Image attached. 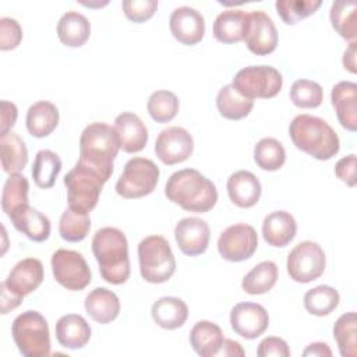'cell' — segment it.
Masks as SVG:
<instances>
[{
  "mask_svg": "<svg viewBox=\"0 0 357 357\" xmlns=\"http://www.w3.org/2000/svg\"><path fill=\"white\" fill-rule=\"evenodd\" d=\"M331 102L335 107L340 126L349 131L357 128V84L351 81L337 82L331 92Z\"/></svg>",
  "mask_w": 357,
  "mask_h": 357,
  "instance_id": "20",
  "label": "cell"
},
{
  "mask_svg": "<svg viewBox=\"0 0 357 357\" xmlns=\"http://www.w3.org/2000/svg\"><path fill=\"white\" fill-rule=\"evenodd\" d=\"M52 271L56 282L73 291L85 289L92 279L85 258L74 250H57L52 255Z\"/></svg>",
  "mask_w": 357,
  "mask_h": 357,
  "instance_id": "11",
  "label": "cell"
},
{
  "mask_svg": "<svg viewBox=\"0 0 357 357\" xmlns=\"http://www.w3.org/2000/svg\"><path fill=\"white\" fill-rule=\"evenodd\" d=\"M227 194L230 201L240 208L254 206L261 197V183L248 170H237L227 178Z\"/></svg>",
  "mask_w": 357,
  "mask_h": 357,
  "instance_id": "21",
  "label": "cell"
},
{
  "mask_svg": "<svg viewBox=\"0 0 357 357\" xmlns=\"http://www.w3.org/2000/svg\"><path fill=\"white\" fill-rule=\"evenodd\" d=\"M114 130L120 139V149L127 153L142 151L148 142V128L135 113H120L114 120Z\"/></svg>",
  "mask_w": 357,
  "mask_h": 357,
  "instance_id": "19",
  "label": "cell"
},
{
  "mask_svg": "<svg viewBox=\"0 0 357 357\" xmlns=\"http://www.w3.org/2000/svg\"><path fill=\"white\" fill-rule=\"evenodd\" d=\"M244 354H245V351H244V349L241 347L240 343H237L234 340H230V339H225L216 356H223V357L240 356V357H243Z\"/></svg>",
  "mask_w": 357,
  "mask_h": 357,
  "instance_id": "50",
  "label": "cell"
},
{
  "mask_svg": "<svg viewBox=\"0 0 357 357\" xmlns=\"http://www.w3.org/2000/svg\"><path fill=\"white\" fill-rule=\"evenodd\" d=\"M248 26V13L244 10H225L213 22V36L222 43H237L244 40Z\"/></svg>",
  "mask_w": 357,
  "mask_h": 357,
  "instance_id": "26",
  "label": "cell"
},
{
  "mask_svg": "<svg viewBox=\"0 0 357 357\" xmlns=\"http://www.w3.org/2000/svg\"><path fill=\"white\" fill-rule=\"evenodd\" d=\"M11 335L20 353L25 357L50 356L49 325L45 317L28 310L15 317L11 325Z\"/></svg>",
  "mask_w": 357,
  "mask_h": 357,
  "instance_id": "6",
  "label": "cell"
},
{
  "mask_svg": "<svg viewBox=\"0 0 357 357\" xmlns=\"http://www.w3.org/2000/svg\"><path fill=\"white\" fill-rule=\"evenodd\" d=\"M18 110L13 102L1 100V123H0V135L11 131L17 121Z\"/></svg>",
  "mask_w": 357,
  "mask_h": 357,
  "instance_id": "48",
  "label": "cell"
},
{
  "mask_svg": "<svg viewBox=\"0 0 357 357\" xmlns=\"http://www.w3.org/2000/svg\"><path fill=\"white\" fill-rule=\"evenodd\" d=\"M120 149V139L114 127L106 123H91L79 137L78 160L99 172L106 180L113 173V160Z\"/></svg>",
  "mask_w": 357,
  "mask_h": 357,
  "instance_id": "4",
  "label": "cell"
},
{
  "mask_svg": "<svg viewBox=\"0 0 357 357\" xmlns=\"http://www.w3.org/2000/svg\"><path fill=\"white\" fill-rule=\"evenodd\" d=\"M57 342L71 350L82 349L91 339V326L84 317L78 314H67L56 322Z\"/></svg>",
  "mask_w": 357,
  "mask_h": 357,
  "instance_id": "23",
  "label": "cell"
},
{
  "mask_svg": "<svg viewBox=\"0 0 357 357\" xmlns=\"http://www.w3.org/2000/svg\"><path fill=\"white\" fill-rule=\"evenodd\" d=\"M244 42L248 50L257 56H266L276 49L278 31L272 18L266 13H248V26Z\"/></svg>",
  "mask_w": 357,
  "mask_h": 357,
  "instance_id": "14",
  "label": "cell"
},
{
  "mask_svg": "<svg viewBox=\"0 0 357 357\" xmlns=\"http://www.w3.org/2000/svg\"><path fill=\"white\" fill-rule=\"evenodd\" d=\"M151 314L160 328L173 331L185 324L188 318V307L181 298L167 296L153 303Z\"/></svg>",
  "mask_w": 357,
  "mask_h": 357,
  "instance_id": "27",
  "label": "cell"
},
{
  "mask_svg": "<svg viewBox=\"0 0 357 357\" xmlns=\"http://www.w3.org/2000/svg\"><path fill=\"white\" fill-rule=\"evenodd\" d=\"M24 297H20L10 291L4 284H1V314H8L10 311L15 310L21 303Z\"/></svg>",
  "mask_w": 357,
  "mask_h": 357,
  "instance_id": "49",
  "label": "cell"
},
{
  "mask_svg": "<svg viewBox=\"0 0 357 357\" xmlns=\"http://www.w3.org/2000/svg\"><path fill=\"white\" fill-rule=\"evenodd\" d=\"M178 107L180 103L176 93L166 89L155 91L146 103L148 113L156 123H167L173 120L178 112Z\"/></svg>",
  "mask_w": 357,
  "mask_h": 357,
  "instance_id": "41",
  "label": "cell"
},
{
  "mask_svg": "<svg viewBox=\"0 0 357 357\" xmlns=\"http://www.w3.org/2000/svg\"><path fill=\"white\" fill-rule=\"evenodd\" d=\"M91 229V219L88 213L67 208L60 218L59 233L63 240L70 243L82 241Z\"/></svg>",
  "mask_w": 357,
  "mask_h": 357,
  "instance_id": "40",
  "label": "cell"
},
{
  "mask_svg": "<svg viewBox=\"0 0 357 357\" xmlns=\"http://www.w3.org/2000/svg\"><path fill=\"white\" fill-rule=\"evenodd\" d=\"M326 265V257L322 247L314 241H301L287 255V273L298 283H310L318 279Z\"/></svg>",
  "mask_w": 357,
  "mask_h": 357,
  "instance_id": "10",
  "label": "cell"
},
{
  "mask_svg": "<svg viewBox=\"0 0 357 357\" xmlns=\"http://www.w3.org/2000/svg\"><path fill=\"white\" fill-rule=\"evenodd\" d=\"M290 100L300 109H315L324 100L322 86L311 79H297L290 88Z\"/></svg>",
  "mask_w": 357,
  "mask_h": 357,
  "instance_id": "42",
  "label": "cell"
},
{
  "mask_svg": "<svg viewBox=\"0 0 357 357\" xmlns=\"http://www.w3.org/2000/svg\"><path fill=\"white\" fill-rule=\"evenodd\" d=\"M231 85L247 99H269L280 92L283 78L272 66H248L234 75Z\"/></svg>",
  "mask_w": 357,
  "mask_h": 357,
  "instance_id": "8",
  "label": "cell"
},
{
  "mask_svg": "<svg viewBox=\"0 0 357 357\" xmlns=\"http://www.w3.org/2000/svg\"><path fill=\"white\" fill-rule=\"evenodd\" d=\"M194 151V139L183 127L162 130L155 142V153L165 165H176L187 160Z\"/></svg>",
  "mask_w": 357,
  "mask_h": 357,
  "instance_id": "13",
  "label": "cell"
},
{
  "mask_svg": "<svg viewBox=\"0 0 357 357\" xmlns=\"http://www.w3.org/2000/svg\"><path fill=\"white\" fill-rule=\"evenodd\" d=\"M165 194L184 211L197 213L208 212L218 201L215 184L195 169L174 172L166 181Z\"/></svg>",
  "mask_w": 357,
  "mask_h": 357,
  "instance_id": "1",
  "label": "cell"
},
{
  "mask_svg": "<svg viewBox=\"0 0 357 357\" xmlns=\"http://www.w3.org/2000/svg\"><path fill=\"white\" fill-rule=\"evenodd\" d=\"M29 183L28 178L21 173H11L3 187L1 192V208L3 212L10 218L14 212L28 204Z\"/></svg>",
  "mask_w": 357,
  "mask_h": 357,
  "instance_id": "34",
  "label": "cell"
},
{
  "mask_svg": "<svg viewBox=\"0 0 357 357\" xmlns=\"http://www.w3.org/2000/svg\"><path fill=\"white\" fill-rule=\"evenodd\" d=\"M0 159L6 173H20L28 163V149L22 138L10 131L0 135Z\"/></svg>",
  "mask_w": 357,
  "mask_h": 357,
  "instance_id": "31",
  "label": "cell"
},
{
  "mask_svg": "<svg viewBox=\"0 0 357 357\" xmlns=\"http://www.w3.org/2000/svg\"><path fill=\"white\" fill-rule=\"evenodd\" d=\"M91 35L88 18L78 11H67L57 22V36L68 47L82 46Z\"/></svg>",
  "mask_w": 357,
  "mask_h": 357,
  "instance_id": "30",
  "label": "cell"
},
{
  "mask_svg": "<svg viewBox=\"0 0 357 357\" xmlns=\"http://www.w3.org/2000/svg\"><path fill=\"white\" fill-rule=\"evenodd\" d=\"M304 308L317 317H325L329 315L340 301V296L337 290H335L331 286L321 284L314 289H310L304 294Z\"/></svg>",
  "mask_w": 357,
  "mask_h": 357,
  "instance_id": "38",
  "label": "cell"
},
{
  "mask_svg": "<svg viewBox=\"0 0 357 357\" xmlns=\"http://www.w3.org/2000/svg\"><path fill=\"white\" fill-rule=\"evenodd\" d=\"M321 4V0H278L275 7L284 24L294 25L300 20L312 15Z\"/></svg>",
  "mask_w": 357,
  "mask_h": 357,
  "instance_id": "43",
  "label": "cell"
},
{
  "mask_svg": "<svg viewBox=\"0 0 357 357\" xmlns=\"http://www.w3.org/2000/svg\"><path fill=\"white\" fill-rule=\"evenodd\" d=\"M61 170L60 156L50 151L42 149L36 153L32 165V178L39 188H50L54 185V181Z\"/></svg>",
  "mask_w": 357,
  "mask_h": 357,
  "instance_id": "36",
  "label": "cell"
},
{
  "mask_svg": "<svg viewBox=\"0 0 357 357\" xmlns=\"http://www.w3.org/2000/svg\"><path fill=\"white\" fill-rule=\"evenodd\" d=\"M329 18L333 29L346 40L354 42L357 36V3L336 0L331 6Z\"/></svg>",
  "mask_w": 357,
  "mask_h": 357,
  "instance_id": "32",
  "label": "cell"
},
{
  "mask_svg": "<svg viewBox=\"0 0 357 357\" xmlns=\"http://www.w3.org/2000/svg\"><path fill=\"white\" fill-rule=\"evenodd\" d=\"M356 53H357V43L351 42L349 45V47L344 50V54H343V66H344V68H347L353 74L357 73Z\"/></svg>",
  "mask_w": 357,
  "mask_h": 357,
  "instance_id": "52",
  "label": "cell"
},
{
  "mask_svg": "<svg viewBox=\"0 0 357 357\" xmlns=\"http://www.w3.org/2000/svg\"><path fill=\"white\" fill-rule=\"evenodd\" d=\"M92 252L100 276L112 284H121L130 278L128 243L117 227H102L92 238Z\"/></svg>",
  "mask_w": 357,
  "mask_h": 357,
  "instance_id": "2",
  "label": "cell"
},
{
  "mask_svg": "<svg viewBox=\"0 0 357 357\" xmlns=\"http://www.w3.org/2000/svg\"><path fill=\"white\" fill-rule=\"evenodd\" d=\"M216 107L225 119L240 120L250 114L254 107V100L240 95L233 85H225L219 89L216 96Z\"/></svg>",
  "mask_w": 357,
  "mask_h": 357,
  "instance_id": "33",
  "label": "cell"
},
{
  "mask_svg": "<svg viewBox=\"0 0 357 357\" xmlns=\"http://www.w3.org/2000/svg\"><path fill=\"white\" fill-rule=\"evenodd\" d=\"M174 238L183 254L195 257L206 251L211 230L208 223L199 218H184L174 227Z\"/></svg>",
  "mask_w": 357,
  "mask_h": 357,
  "instance_id": "17",
  "label": "cell"
},
{
  "mask_svg": "<svg viewBox=\"0 0 357 357\" xmlns=\"http://www.w3.org/2000/svg\"><path fill=\"white\" fill-rule=\"evenodd\" d=\"M335 174L349 187L356 185V155L350 153L335 165Z\"/></svg>",
  "mask_w": 357,
  "mask_h": 357,
  "instance_id": "47",
  "label": "cell"
},
{
  "mask_svg": "<svg viewBox=\"0 0 357 357\" xmlns=\"http://www.w3.org/2000/svg\"><path fill=\"white\" fill-rule=\"evenodd\" d=\"M223 340L222 329L211 321H198L190 331V344L201 357H215Z\"/></svg>",
  "mask_w": 357,
  "mask_h": 357,
  "instance_id": "28",
  "label": "cell"
},
{
  "mask_svg": "<svg viewBox=\"0 0 357 357\" xmlns=\"http://www.w3.org/2000/svg\"><path fill=\"white\" fill-rule=\"evenodd\" d=\"M138 261L141 276L149 283H165L176 271L173 251L162 236H148L139 241Z\"/></svg>",
  "mask_w": 357,
  "mask_h": 357,
  "instance_id": "7",
  "label": "cell"
},
{
  "mask_svg": "<svg viewBox=\"0 0 357 357\" xmlns=\"http://www.w3.org/2000/svg\"><path fill=\"white\" fill-rule=\"evenodd\" d=\"M86 314L98 324H109L120 314V300L112 290L96 287L88 293L84 301Z\"/></svg>",
  "mask_w": 357,
  "mask_h": 357,
  "instance_id": "24",
  "label": "cell"
},
{
  "mask_svg": "<svg viewBox=\"0 0 357 357\" xmlns=\"http://www.w3.org/2000/svg\"><path fill=\"white\" fill-rule=\"evenodd\" d=\"M289 135L296 148L318 160H329L340 148L336 131L324 119L311 114L296 116L289 126Z\"/></svg>",
  "mask_w": 357,
  "mask_h": 357,
  "instance_id": "3",
  "label": "cell"
},
{
  "mask_svg": "<svg viewBox=\"0 0 357 357\" xmlns=\"http://www.w3.org/2000/svg\"><path fill=\"white\" fill-rule=\"evenodd\" d=\"M303 356L308 357V356H312V357H331L332 356V350L329 349V346L324 342H315V343H311L305 347V350L303 351Z\"/></svg>",
  "mask_w": 357,
  "mask_h": 357,
  "instance_id": "51",
  "label": "cell"
},
{
  "mask_svg": "<svg viewBox=\"0 0 357 357\" xmlns=\"http://www.w3.org/2000/svg\"><path fill=\"white\" fill-rule=\"evenodd\" d=\"M22 40V28L17 20L10 17L0 18V49L13 50Z\"/></svg>",
  "mask_w": 357,
  "mask_h": 357,
  "instance_id": "45",
  "label": "cell"
},
{
  "mask_svg": "<svg viewBox=\"0 0 357 357\" xmlns=\"http://www.w3.org/2000/svg\"><path fill=\"white\" fill-rule=\"evenodd\" d=\"M169 26L174 39L187 46L197 45L205 35L204 15L188 6H181L172 11Z\"/></svg>",
  "mask_w": 357,
  "mask_h": 357,
  "instance_id": "16",
  "label": "cell"
},
{
  "mask_svg": "<svg viewBox=\"0 0 357 357\" xmlns=\"http://www.w3.org/2000/svg\"><path fill=\"white\" fill-rule=\"evenodd\" d=\"M26 130L35 138H43L53 132L59 124V110L47 100H39L26 112Z\"/></svg>",
  "mask_w": 357,
  "mask_h": 357,
  "instance_id": "29",
  "label": "cell"
},
{
  "mask_svg": "<svg viewBox=\"0 0 357 357\" xmlns=\"http://www.w3.org/2000/svg\"><path fill=\"white\" fill-rule=\"evenodd\" d=\"M297 231V223L290 212L273 211L262 222L264 240L272 247H286Z\"/></svg>",
  "mask_w": 357,
  "mask_h": 357,
  "instance_id": "22",
  "label": "cell"
},
{
  "mask_svg": "<svg viewBox=\"0 0 357 357\" xmlns=\"http://www.w3.org/2000/svg\"><path fill=\"white\" fill-rule=\"evenodd\" d=\"M121 6L124 15L130 21L139 24L145 22L155 14L158 8V0H124Z\"/></svg>",
  "mask_w": 357,
  "mask_h": 357,
  "instance_id": "44",
  "label": "cell"
},
{
  "mask_svg": "<svg viewBox=\"0 0 357 357\" xmlns=\"http://www.w3.org/2000/svg\"><path fill=\"white\" fill-rule=\"evenodd\" d=\"M106 181L99 172L77 160L75 166L64 176L68 208L89 213L96 206Z\"/></svg>",
  "mask_w": 357,
  "mask_h": 357,
  "instance_id": "5",
  "label": "cell"
},
{
  "mask_svg": "<svg viewBox=\"0 0 357 357\" xmlns=\"http://www.w3.org/2000/svg\"><path fill=\"white\" fill-rule=\"evenodd\" d=\"M278 280V266L272 261H262L257 264L241 282V287L245 293L257 296L268 293Z\"/></svg>",
  "mask_w": 357,
  "mask_h": 357,
  "instance_id": "35",
  "label": "cell"
},
{
  "mask_svg": "<svg viewBox=\"0 0 357 357\" xmlns=\"http://www.w3.org/2000/svg\"><path fill=\"white\" fill-rule=\"evenodd\" d=\"M257 247V231L247 223H236L226 227L218 240L219 254L230 262H241L251 258Z\"/></svg>",
  "mask_w": 357,
  "mask_h": 357,
  "instance_id": "12",
  "label": "cell"
},
{
  "mask_svg": "<svg viewBox=\"0 0 357 357\" xmlns=\"http://www.w3.org/2000/svg\"><path fill=\"white\" fill-rule=\"evenodd\" d=\"M257 356L258 357H289L290 356V349L282 337L276 336H268L261 340L257 349Z\"/></svg>",
  "mask_w": 357,
  "mask_h": 357,
  "instance_id": "46",
  "label": "cell"
},
{
  "mask_svg": "<svg viewBox=\"0 0 357 357\" xmlns=\"http://www.w3.org/2000/svg\"><path fill=\"white\" fill-rule=\"evenodd\" d=\"M43 276L42 262L38 258H25L15 264L1 284L14 294L25 297L42 284Z\"/></svg>",
  "mask_w": 357,
  "mask_h": 357,
  "instance_id": "18",
  "label": "cell"
},
{
  "mask_svg": "<svg viewBox=\"0 0 357 357\" xmlns=\"http://www.w3.org/2000/svg\"><path fill=\"white\" fill-rule=\"evenodd\" d=\"M254 160L262 170L275 172L286 162V151L275 138H262L254 148Z\"/></svg>",
  "mask_w": 357,
  "mask_h": 357,
  "instance_id": "39",
  "label": "cell"
},
{
  "mask_svg": "<svg viewBox=\"0 0 357 357\" xmlns=\"http://www.w3.org/2000/svg\"><path fill=\"white\" fill-rule=\"evenodd\" d=\"M230 325L238 336L252 340L266 331L269 315L261 304L250 301L238 303L231 308Z\"/></svg>",
  "mask_w": 357,
  "mask_h": 357,
  "instance_id": "15",
  "label": "cell"
},
{
  "mask_svg": "<svg viewBox=\"0 0 357 357\" xmlns=\"http://www.w3.org/2000/svg\"><path fill=\"white\" fill-rule=\"evenodd\" d=\"M159 174V167L151 159L131 158L116 183V192L126 199L145 197L155 190Z\"/></svg>",
  "mask_w": 357,
  "mask_h": 357,
  "instance_id": "9",
  "label": "cell"
},
{
  "mask_svg": "<svg viewBox=\"0 0 357 357\" xmlns=\"http://www.w3.org/2000/svg\"><path fill=\"white\" fill-rule=\"evenodd\" d=\"M333 337L342 357L357 356V317L354 311L346 312L337 318L333 325Z\"/></svg>",
  "mask_w": 357,
  "mask_h": 357,
  "instance_id": "37",
  "label": "cell"
},
{
  "mask_svg": "<svg viewBox=\"0 0 357 357\" xmlns=\"http://www.w3.org/2000/svg\"><path fill=\"white\" fill-rule=\"evenodd\" d=\"M10 219L14 227L32 241L42 243L50 236L52 226L49 218L29 205H25L14 212Z\"/></svg>",
  "mask_w": 357,
  "mask_h": 357,
  "instance_id": "25",
  "label": "cell"
}]
</instances>
